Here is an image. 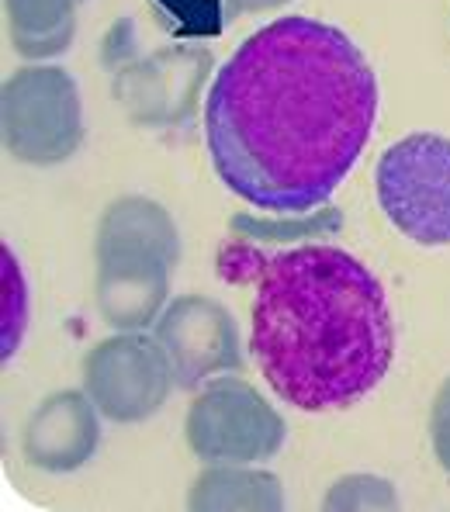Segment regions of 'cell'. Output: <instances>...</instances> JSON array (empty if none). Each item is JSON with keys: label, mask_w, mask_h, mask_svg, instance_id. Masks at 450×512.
<instances>
[{"label": "cell", "mask_w": 450, "mask_h": 512, "mask_svg": "<svg viewBox=\"0 0 450 512\" xmlns=\"http://www.w3.org/2000/svg\"><path fill=\"white\" fill-rule=\"evenodd\" d=\"M153 336L174 364L177 388L198 391L208 378L243 374L246 353L239 326L222 301L208 295H180L163 308Z\"/></svg>", "instance_id": "obj_8"}, {"label": "cell", "mask_w": 450, "mask_h": 512, "mask_svg": "<svg viewBox=\"0 0 450 512\" xmlns=\"http://www.w3.org/2000/svg\"><path fill=\"white\" fill-rule=\"evenodd\" d=\"M430 443L440 468L450 474V374L437 388V398L430 405Z\"/></svg>", "instance_id": "obj_17"}, {"label": "cell", "mask_w": 450, "mask_h": 512, "mask_svg": "<svg viewBox=\"0 0 450 512\" xmlns=\"http://www.w3.org/2000/svg\"><path fill=\"white\" fill-rule=\"evenodd\" d=\"M378 122V77L343 28L291 14L236 45L205 97L219 180L267 215L322 208Z\"/></svg>", "instance_id": "obj_1"}, {"label": "cell", "mask_w": 450, "mask_h": 512, "mask_svg": "<svg viewBox=\"0 0 450 512\" xmlns=\"http://www.w3.org/2000/svg\"><path fill=\"white\" fill-rule=\"evenodd\" d=\"M80 4L87 0H4L14 52L32 63L63 56L77 35Z\"/></svg>", "instance_id": "obj_13"}, {"label": "cell", "mask_w": 450, "mask_h": 512, "mask_svg": "<svg viewBox=\"0 0 450 512\" xmlns=\"http://www.w3.org/2000/svg\"><path fill=\"white\" fill-rule=\"evenodd\" d=\"M184 436L205 464H260L281 454L288 426L243 374H225L201 384L187 409Z\"/></svg>", "instance_id": "obj_5"}, {"label": "cell", "mask_w": 450, "mask_h": 512, "mask_svg": "<svg viewBox=\"0 0 450 512\" xmlns=\"http://www.w3.org/2000/svg\"><path fill=\"white\" fill-rule=\"evenodd\" d=\"M187 509L194 512H277L284 509V488L274 471L257 464H205V471L191 481Z\"/></svg>", "instance_id": "obj_12"}, {"label": "cell", "mask_w": 450, "mask_h": 512, "mask_svg": "<svg viewBox=\"0 0 450 512\" xmlns=\"http://www.w3.org/2000/svg\"><path fill=\"white\" fill-rule=\"evenodd\" d=\"M177 388L174 364L156 336L115 333L84 357V391L111 423H146Z\"/></svg>", "instance_id": "obj_7"}, {"label": "cell", "mask_w": 450, "mask_h": 512, "mask_svg": "<svg viewBox=\"0 0 450 512\" xmlns=\"http://www.w3.org/2000/svg\"><path fill=\"white\" fill-rule=\"evenodd\" d=\"M170 274L163 263H97L94 305L115 333H142L167 308Z\"/></svg>", "instance_id": "obj_11"}, {"label": "cell", "mask_w": 450, "mask_h": 512, "mask_svg": "<svg viewBox=\"0 0 450 512\" xmlns=\"http://www.w3.org/2000/svg\"><path fill=\"white\" fill-rule=\"evenodd\" d=\"M399 495L395 485L381 474H347L329 485L322 509L329 512H374V509H395Z\"/></svg>", "instance_id": "obj_15"}, {"label": "cell", "mask_w": 450, "mask_h": 512, "mask_svg": "<svg viewBox=\"0 0 450 512\" xmlns=\"http://www.w3.org/2000/svg\"><path fill=\"white\" fill-rule=\"evenodd\" d=\"M378 205L416 246H450V139L412 132L381 153L374 170Z\"/></svg>", "instance_id": "obj_4"}, {"label": "cell", "mask_w": 450, "mask_h": 512, "mask_svg": "<svg viewBox=\"0 0 450 512\" xmlns=\"http://www.w3.org/2000/svg\"><path fill=\"white\" fill-rule=\"evenodd\" d=\"M4 149L25 167H59L84 146V104L70 70L32 63L14 70L0 94Z\"/></svg>", "instance_id": "obj_3"}, {"label": "cell", "mask_w": 450, "mask_h": 512, "mask_svg": "<svg viewBox=\"0 0 450 512\" xmlns=\"http://www.w3.org/2000/svg\"><path fill=\"white\" fill-rule=\"evenodd\" d=\"M108 66L115 104L132 125L184 128L198 118L215 59L205 45H163L153 52H125Z\"/></svg>", "instance_id": "obj_6"}, {"label": "cell", "mask_w": 450, "mask_h": 512, "mask_svg": "<svg viewBox=\"0 0 450 512\" xmlns=\"http://www.w3.org/2000/svg\"><path fill=\"white\" fill-rule=\"evenodd\" d=\"M97 405L87 391L63 388L52 391L32 409L21 433L25 461L45 474L80 471L101 447V423Z\"/></svg>", "instance_id": "obj_9"}, {"label": "cell", "mask_w": 450, "mask_h": 512, "mask_svg": "<svg viewBox=\"0 0 450 512\" xmlns=\"http://www.w3.org/2000/svg\"><path fill=\"white\" fill-rule=\"evenodd\" d=\"M97 263H180V232L167 208L142 194H125L104 208L94 236Z\"/></svg>", "instance_id": "obj_10"}, {"label": "cell", "mask_w": 450, "mask_h": 512, "mask_svg": "<svg viewBox=\"0 0 450 512\" xmlns=\"http://www.w3.org/2000/svg\"><path fill=\"white\" fill-rule=\"evenodd\" d=\"M291 0H225V11L229 14H264L277 11V7H288Z\"/></svg>", "instance_id": "obj_18"}, {"label": "cell", "mask_w": 450, "mask_h": 512, "mask_svg": "<svg viewBox=\"0 0 450 512\" xmlns=\"http://www.w3.org/2000/svg\"><path fill=\"white\" fill-rule=\"evenodd\" d=\"M7 333H4V357H11L14 346L21 343V329H25V288H21V270L7 253Z\"/></svg>", "instance_id": "obj_16"}, {"label": "cell", "mask_w": 450, "mask_h": 512, "mask_svg": "<svg viewBox=\"0 0 450 512\" xmlns=\"http://www.w3.org/2000/svg\"><path fill=\"white\" fill-rule=\"evenodd\" d=\"M232 232H239V239H257V243H288V239H312V236H329L340 229V215L333 208L326 212H305V215H274L270 222L250 215L232 218Z\"/></svg>", "instance_id": "obj_14"}, {"label": "cell", "mask_w": 450, "mask_h": 512, "mask_svg": "<svg viewBox=\"0 0 450 512\" xmlns=\"http://www.w3.org/2000/svg\"><path fill=\"white\" fill-rule=\"evenodd\" d=\"M219 270L225 281L257 288L250 353L291 409H350L388 374L395 360L392 308L357 256L329 243L264 253L250 239H232Z\"/></svg>", "instance_id": "obj_2"}]
</instances>
